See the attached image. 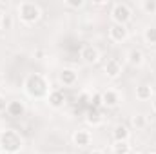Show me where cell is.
<instances>
[{
  "label": "cell",
  "instance_id": "7402d4cb",
  "mask_svg": "<svg viewBox=\"0 0 156 154\" xmlns=\"http://www.w3.org/2000/svg\"><path fill=\"white\" fill-rule=\"evenodd\" d=\"M66 5H67V7H73V9H78V7H82V5H83V2H82V0H78V2L67 0V2H66Z\"/></svg>",
  "mask_w": 156,
  "mask_h": 154
},
{
  "label": "cell",
  "instance_id": "8fae6325",
  "mask_svg": "<svg viewBox=\"0 0 156 154\" xmlns=\"http://www.w3.org/2000/svg\"><path fill=\"white\" fill-rule=\"evenodd\" d=\"M73 143H75L76 147H85V145H89V143H91V134H89V131H83V129L76 131V132L73 134Z\"/></svg>",
  "mask_w": 156,
  "mask_h": 154
},
{
  "label": "cell",
  "instance_id": "9a60e30c",
  "mask_svg": "<svg viewBox=\"0 0 156 154\" xmlns=\"http://www.w3.org/2000/svg\"><path fill=\"white\" fill-rule=\"evenodd\" d=\"M127 60H129L131 65H136V67H138V65L144 64V53L134 47V49H131V51L127 53Z\"/></svg>",
  "mask_w": 156,
  "mask_h": 154
},
{
  "label": "cell",
  "instance_id": "277c9868",
  "mask_svg": "<svg viewBox=\"0 0 156 154\" xmlns=\"http://www.w3.org/2000/svg\"><path fill=\"white\" fill-rule=\"evenodd\" d=\"M111 16H113V24L127 26V22L131 20V9H129L127 4H123V2H116V4H113Z\"/></svg>",
  "mask_w": 156,
  "mask_h": 154
},
{
  "label": "cell",
  "instance_id": "e0dca14e",
  "mask_svg": "<svg viewBox=\"0 0 156 154\" xmlns=\"http://www.w3.org/2000/svg\"><path fill=\"white\" fill-rule=\"evenodd\" d=\"M129 152H131L129 142H115L113 143V154H129Z\"/></svg>",
  "mask_w": 156,
  "mask_h": 154
},
{
  "label": "cell",
  "instance_id": "603a6c76",
  "mask_svg": "<svg viewBox=\"0 0 156 154\" xmlns=\"http://www.w3.org/2000/svg\"><path fill=\"white\" fill-rule=\"evenodd\" d=\"M5 105H7V103H5V102L0 98V111H5Z\"/></svg>",
  "mask_w": 156,
  "mask_h": 154
},
{
  "label": "cell",
  "instance_id": "5b68a950",
  "mask_svg": "<svg viewBox=\"0 0 156 154\" xmlns=\"http://www.w3.org/2000/svg\"><path fill=\"white\" fill-rule=\"evenodd\" d=\"M129 37V31H127V26H122V24H113L109 27V38L116 44H122L125 42Z\"/></svg>",
  "mask_w": 156,
  "mask_h": 154
},
{
  "label": "cell",
  "instance_id": "ffe728a7",
  "mask_svg": "<svg viewBox=\"0 0 156 154\" xmlns=\"http://www.w3.org/2000/svg\"><path fill=\"white\" fill-rule=\"evenodd\" d=\"M89 107H94V109H102L104 107V102H102V93H94L89 100Z\"/></svg>",
  "mask_w": 156,
  "mask_h": 154
},
{
  "label": "cell",
  "instance_id": "44dd1931",
  "mask_svg": "<svg viewBox=\"0 0 156 154\" xmlns=\"http://www.w3.org/2000/svg\"><path fill=\"white\" fill-rule=\"evenodd\" d=\"M145 123H147V118L144 114H134L133 116V125H134L136 129H144Z\"/></svg>",
  "mask_w": 156,
  "mask_h": 154
},
{
  "label": "cell",
  "instance_id": "3957f363",
  "mask_svg": "<svg viewBox=\"0 0 156 154\" xmlns=\"http://www.w3.org/2000/svg\"><path fill=\"white\" fill-rule=\"evenodd\" d=\"M16 13H18L20 22L26 24V26L35 24L40 18V7L35 2H20L18 7H16Z\"/></svg>",
  "mask_w": 156,
  "mask_h": 154
},
{
  "label": "cell",
  "instance_id": "30bf717a",
  "mask_svg": "<svg viewBox=\"0 0 156 154\" xmlns=\"http://www.w3.org/2000/svg\"><path fill=\"white\" fill-rule=\"evenodd\" d=\"M47 100H49V105H51V107L58 109V107L64 105V102H66V94H64V91H60V89H53V91L47 94Z\"/></svg>",
  "mask_w": 156,
  "mask_h": 154
},
{
  "label": "cell",
  "instance_id": "ac0fdd59",
  "mask_svg": "<svg viewBox=\"0 0 156 154\" xmlns=\"http://www.w3.org/2000/svg\"><path fill=\"white\" fill-rule=\"evenodd\" d=\"M144 38L149 45H156V26H149L144 33Z\"/></svg>",
  "mask_w": 156,
  "mask_h": 154
},
{
  "label": "cell",
  "instance_id": "d4e9b609",
  "mask_svg": "<svg viewBox=\"0 0 156 154\" xmlns=\"http://www.w3.org/2000/svg\"><path fill=\"white\" fill-rule=\"evenodd\" d=\"M89 154H104V152H102V151H96V149H94V151H91Z\"/></svg>",
  "mask_w": 156,
  "mask_h": 154
},
{
  "label": "cell",
  "instance_id": "52a82bcc",
  "mask_svg": "<svg viewBox=\"0 0 156 154\" xmlns=\"http://www.w3.org/2000/svg\"><path fill=\"white\" fill-rule=\"evenodd\" d=\"M80 58L85 62V64H96L98 58H100V53L94 45H83L82 51H80Z\"/></svg>",
  "mask_w": 156,
  "mask_h": 154
},
{
  "label": "cell",
  "instance_id": "d6986e66",
  "mask_svg": "<svg viewBox=\"0 0 156 154\" xmlns=\"http://www.w3.org/2000/svg\"><path fill=\"white\" fill-rule=\"evenodd\" d=\"M142 9L147 15H156V0H144L142 2Z\"/></svg>",
  "mask_w": 156,
  "mask_h": 154
},
{
  "label": "cell",
  "instance_id": "4fadbf2b",
  "mask_svg": "<svg viewBox=\"0 0 156 154\" xmlns=\"http://www.w3.org/2000/svg\"><path fill=\"white\" fill-rule=\"evenodd\" d=\"M76 80H78V75H76V71L75 69H64L62 73H60V82L64 83V85H75L76 83Z\"/></svg>",
  "mask_w": 156,
  "mask_h": 154
},
{
  "label": "cell",
  "instance_id": "2e32d148",
  "mask_svg": "<svg viewBox=\"0 0 156 154\" xmlns=\"http://www.w3.org/2000/svg\"><path fill=\"white\" fill-rule=\"evenodd\" d=\"M87 123H91L93 127L94 125H100L102 123V114H100V109H94V107H89L87 111Z\"/></svg>",
  "mask_w": 156,
  "mask_h": 154
},
{
  "label": "cell",
  "instance_id": "cb8c5ba5",
  "mask_svg": "<svg viewBox=\"0 0 156 154\" xmlns=\"http://www.w3.org/2000/svg\"><path fill=\"white\" fill-rule=\"evenodd\" d=\"M4 20H5V16H4V13L0 11V27H4Z\"/></svg>",
  "mask_w": 156,
  "mask_h": 154
},
{
  "label": "cell",
  "instance_id": "83f0119b",
  "mask_svg": "<svg viewBox=\"0 0 156 154\" xmlns=\"http://www.w3.org/2000/svg\"><path fill=\"white\" fill-rule=\"evenodd\" d=\"M0 152H2V151H0Z\"/></svg>",
  "mask_w": 156,
  "mask_h": 154
},
{
  "label": "cell",
  "instance_id": "7c38bea8",
  "mask_svg": "<svg viewBox=\"0 0 156 154\" xmlns=\"http://www.w3.org/2000/svg\"><path fill=\"white\" fill-rule=\"evenodd\" d=\"M113 140L115 142H129V129L122 123L115 125L113 129Z\"/></svg>",
  "mask_w": 156,
  "mask_h": 154
},
{
  "label": "cell",
  "instance_id": "5bb4252c",
  "mask_svg": "<svg viewBox=\"0 0 156 154\" xmlns=\"http://www.w3.org/2000/svg\"><path fill=\"white\" fill-rule=\"evenodd\" d=\"M151 96H153V87L151 85L142 83V85L136 87V98L140 102H147V100H151Z\"/></svg>",
  "mask_w": 156,
  "mask_h": 154
},
{
  "label": "cell",
  "instance_id": "484cf974",
  "mask_svg": "<svg viewBox=\"0 0 156 154\" xmlns=\"http://www.w3.org/2000/svg\"><path fill=\"white\" fill-rule=\"evenodd\" d=\"M153 109H154V113H156V98L153 100Z\"/></svg>",
  "mask_w": 156,
  "mask_h": 154
},
{
  "label": "cell",
  "instance_id": "4316f807",
  "mask_svg": "<svg viewBox=\"0 0 156 154\" xmlns=\"http://www.w3.org/2000/svg\"><path fill=\"white\" fill-rule=\"evenodd\" d=\"M129 154H138V152H133V151H131V152H129Z\"/></svg>",
  "mask_w": 156,
  "mask_h": 154
},
{
  "label": "cell",
  "instance_id": "9c48e42d",
  "mask_svg": "<svg viewBox=\"0 0 156 154\" xmlns=\"http://www.w3.org/2000/svg\"><path fill=\"white\" fill-rule=\"evenodd\" d=\"M102 102H104V107L113 109V107H116L118 102H120V94L116 91H113V89H107V91L102 93Z\"/></svg>",
  "mask_w": 156,
  "mask_h": 154
},
{
  "label": "cell",
  "instance_id": "8992f818",
  "mask_svg": "<svg viewBox=\"0 0 156 154\" xmlns=\"http://www.w3.org/2000/svg\"><path fill=\"white\" fill-rule=\"evenodd\" d=\"M5 113L11 116V118H22V116L26 114V105L20 100H11L5 105Z\"/></svg>",
  "mask_w": 156,
  "mask_h": 154
},
{
  "label": "cell",
  "instance_id": "ba28073f",
  "mask_svg": "<svg viewBox=\"0 0 156 154\" xmlns=\"http://www.w3.org/2000/svg\"><path fill=\"white\" fill-rule=\"evenodd\" d=\"M104 71H105V75L109 78H118L122 75V64H120V60L118 58H109L107 62H105V65H104Z\"/></svg>",
  "mask_w": 156,
  "mask_h": 154
},
{
  "label": "cell",
  "instance_id": "6da1fadb",
  "mask_svg": "<svg viewBox=\"0 0 156 154\" xmlns=\"http://www.w3.org/2000/svg\"><path fill=\"white\" fill-rule=\"evenodd\" d=\"M22 149V138L16 131L5 129L0 134V151L5 154H16Z\"/></svg>",
  "mask_w": 156,
  "mask_h": 154
},
{
  "label": "cell",
  "instance_id": "7a4b0ae2",
  "mask_svg": "<svg viewBox=\"0 0 156 154\" xmlns=\"http://www.w3.org/2000/svg\"><path fill=\"white\" fill-rule=\"evenodd\" d=\"M24 87H26V93H27L29 96L40 98V96H44L45 91H47V82H45V78L42 76V75L33 73V75H29V76L26 78Z\"/></svg>",
  "mask_w": 156,
  "mask_h": 154
}]
</instances>
